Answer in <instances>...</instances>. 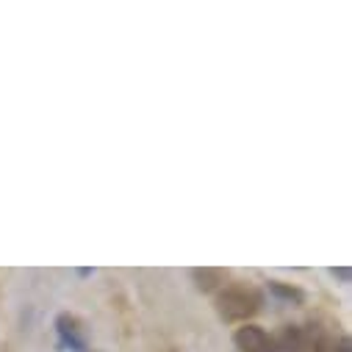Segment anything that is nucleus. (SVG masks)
<instances>
[{"label": "nucleus", "instance_id": "5", "mask_svg": "<svg viewBox=\"0 0 352 352\" xmlns=\"http://www.w3.org/2000/svg\"><path fill=\"white\" fill-rule=\"evenodd\" d=\"M192 280L200 292H219L228 280V272L225 270H217V267H203V270H192Z\"/></svg>", "mask_w": 352, "mask_h": 352}, {"label": "nucleus", "instance_id": "4", "mask_svg": "<svg viewBox=\"0 0 352 352\" xmlns=\"http://www.w3.org/2000/svg\"><path fill=\"white\" fill-rule=\"evenodd\" d=\"M233 344H236L239 352H278L272 336L263 330V327L250 324V322H244V324L233 333Z\"/></svg>", "mask_w": 352, "mask_h": 352}, {"label": "nucleus", "instance_id": "2", "mask_svg": "<svg viewBox=\"0 0 352 352\" xmlns=\"http://www.w3.org/2000/svg\"><path fill=\"white\" fill-rule=\"evenodd\" d=\"M324 336L316 324H283L272 341L278 352H316Z\"/></svg>", "mask_w": 352, "mask_h": 352}, {"label": "nucleus", "instance_id": "7", "mask_svg": "<svg viewBox=\"0 0 352 352\" xmlns=\"http://www.w3.org/2000/svg\"><path fill=\"white\" fill-rule=\"evenodd\" d=\"M330 275H333L336 280H341V283H349V267H333Z\"/></svg>", "mask_w": 352, "mask_h": 352}, {"label": "nucleus", "instance_id": "6", "mask_svg": "<svg viewBox=\"0 0 352 352\" xmlns=\"http://www.w3.org/2000/svg\"><path fill=\"white\" fill-rule=\"evenodd\" d=\"M267 289L270 294H275L278 300L283 302H292V305H302L305 302V292L294 283H286V280H267Z\"/></svg>", "mask_w": 352, "mask_h": 352}, {"label": "nucleus", "instance_id": "3", "mask_svg": "<svg viewBox=\"0 0 352 352\" xmlns=\"http://www.w3.org/2000/svg\"><path fill=\"white\" fill-rule=\"evenodd\" d=\"M56 336H58V346L69 349V352H92L89 341H86V330L83 322L75 314H58L56 316Z\"/></svg>", "mask_w": 352, "mask_h": 352}, {"label": "nucleus", "instance_id": "1", "mask_svg": "<svg viewBox=\"0 0 352 352\" xmlns=\"http://www.w3.org/2000/svg\"><path fill=\"white\" fill-rule=\"evenodd\" d=\"M214 308L222 322H247L263 308V292L247 280H233L217 292Z\"/></svg>", "mask_w": 352, "mask_h": 352}]
</instances>
